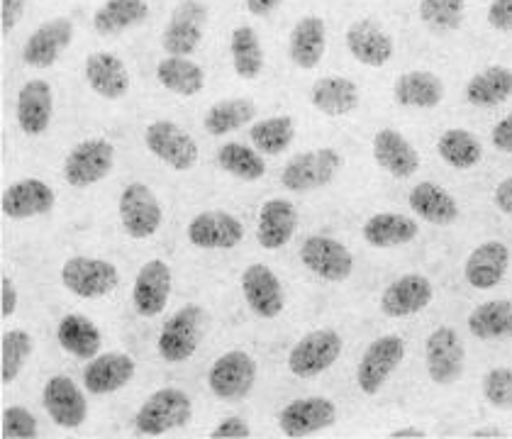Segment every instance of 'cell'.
I'll use <instances>...</instances> for the list:
<instances>
[{"mask_svg": "<svg viewBox=\"0 0 512 439\" xmlns=\"http://www.w3.org/2000/svg\"><path fill=\"white\" fill-rule=\"evenodd\" d=\"M193 415V400L181 388H161L142 403L135 415L137 435L159 437L186 425Z\"/></svg>", "mask_w": 512, "mask_h": 439, "instance_id": "1", "label": "cell"}, {"mask_svg": "<svg viewBox=\"0 0 512 439\" xmlns=\"http://www.w3.org/2000/svg\"><path fill=\"white\" fill-rule=\"evenodd\" d=\"M200 335H203V308L200 305H183L161 327L157 340L161 359L169 364H181L196 354Z\"/></svg>", "mask_w": 512, "mask_h": 439, "instance_id": "2", "label": "cell"}, {"mask_svg": "<svg viewBox=\"0 0 512 439\" xmlns=\"http://www.w3.org/2000/svg\"><path fill=\"white\" fill-rule=\"evenodd\" d=\"M339 166H342V157H339L337 149H313V152L298 154V157H293L283 166L281 183L283 188L293 193L317 191V188L327 186V183L335 179Z\"/></svg>", "mask_w": 512, "mask_h": 439, "instance_id": "3", "label": "cell"}, {"mask_svg": "<svg viewBox=\"0 0 512 439\" xmlns=\"http://www.w3.org/2000/svg\"><path fill=\"white\" fill-rule=\"evenodd\" d=\"M405 357V340L400 335H383L366 347L356 366V383L366 396H376Z\"/></svg>", "mask_w": 512, "mask_h": 439, "instance_id": "4", "label": "cell"}, {"mask_svg": "<svg viewBox=\"0 0 512 439\" xmlns=\"http://www.w3.org/2000/svg\"><path fill=\"white\" fill-rule=\"evenodd\" d=\"M115 166V147L105 137L76 144L64 161V181L74 188H88L103 181Z\"/></svg>", "mask_w": 512, "mask_h": 439, "instance_id": "5", "label": "cell"}, {"mask_svg": "<svg viewBox=\"0 0 512 439\" xmlns=\"http://www.w3.org/2000/svg\"><path fill=\"white\" fill-rule=\"evenodd\" d=\"M144 144L154 157L174 171H191L198 164L196 140L171 120L149 122L147 130H144Z\"/></svg>", "mask_w": 512, "mask_h": 439, "instance_id": "6", "label": "cell"}, {"mask_svg": "<svg viewBox=\"0 0 512 439\" xmlns=\"http://www.w3.org/2000/svg\"><path fill=\"white\" fill-rule=\"evenodd\" d=\"M61 283L79 298H103L118 288L120 271L105 259L71 257L61 266Z\"/></svg>", "mask_w": 512, "mask_h": 439, "instance_id": "7", "label": "cell"}, {"mask_svg": "<svg viewBox=\"0 0 512 439\" xmlns=\"http://www.w3.org/2000/svg\"><path fill=\"white\" fill-rule=\"evenodd\" d=\"M118 208L122 227H125V232L132 240H147V237L157 235L161 220H164L159 198L142 181H135L122 188Z\"/></svg>", "mask_w": 512, "mask_h": 439, "instance_id": "8", "label": "cell"}, {"mask_svg": "<svg viewBox=\"0 0 512 439\" xmlns=\"http://www.w3.org/2000/svg\"><path fill=\"white\" fill-rule=\"evenodd\" d=\"M256 374H259V366L252 354L232 349L213 361L208 371V386L217 398L239 400L249 396L256 383Z\"/></svg>", "mask_w": 512, "mask_h": 439, "instance_id": "9", "label": "cell"}, {"mask_svg": "<svg viewBox=\"0 0 512 439\" xmlns=\"http://www.w3.org/2000/svg\"><path fill=\"white\" fill-rule=\"evenodd\" d=\"M342 354V337L335 330H315L300 340L288 354V369L298 379H315L330 369Z\"/></svg>", "mask_w": 512, "mask_h": 439, "instance_id": "10", "label": "cell"}, {"mask_svg": "<svg viewBox=\"0 0 512 439\" xmlns=\"http://www.w3.org/2000/svg\"><path fill=\"white\" fill-rule=\"evenodd\" d=\"M425 357H427V374L439 386H452L464 374V361L466 349L461 342L459 332L454 327L442 325L430 332L425 344Z\"/></svg>", "mask_w": 512, "mask_h": 439, "instance_id": "11", "label": "cell"}, {"mask_svg": "<svg viewBox=\"0 0 512 439\" xmlns=\"http://www.w3.org/2000/svg\"><path fill=\"white\" fill-rule=\"evenodd\" d=\"M208 20V8L200 0H183L171 13L169 25L161 35V47L169 57H188L203 40V25Z\"/></svg>", "mask_w": 512, "mask_h": 439, "instance_id": "12", "label": "cell"}, {"mask_svg": "<svg viewBox=\"0 0 512 439\" xmlns=\"http://www.w3.org/2000/svg\"><path fill=\"white\" fill-rule=\"evenodd\" d=\"M337 422V405L325 396H308L288 403L278 415V427L286 437H310L330 430Z\"/></svg>", "mask_w": 512, "mask_h": 439, "instance_id": "13", "label": "cell"}, {"mask_svg": "<svg viewBox=\"0 0 512 439\" xmlns=\"http://www.w3.org/2000/svg\"><path fill=\"white\" fill-rule=\"evenodd\" d=\"M300 261L325 281H347L354 271V257L342 242L327 235H313L300 247Z\"/></svg>", "mask_w": 512, "mask_h": 439, "instance_id": "14", "label": "cell"}, {"mask_svg": "<svg viewBox=\"0 0 512 439\" xmlns=\"http://www.w3.org/2000/svg\"><path fill=\"white\" fill-rule=\"evenodd\" d=\"M42 403L49 418L64 430H76L88 418V403L83 398V391L69 376H52L44 383Z\"/></svg>", "mask_w": 512, "mask_h": 439, "instance_id": "15", "label": "cell"}, {"mask_svg": "<svg viewBox=\"0 0 512 439\" xmlns=\"http://www.w3.org/2000/svg\"><path fill=\"white\" fill-rule=\"evenodd\" d=\"M171 298V266L164 259H149L139 269L132 303L142 318H157L166 310Z\"/></svg>", "mask_w": 512, "mask_h": 439, "instance_id": "16", "label": "cell"}, {"mask_svg": "<svg viewBox=\"0 0 512 439\" xmlns=\"http://www.w3.org/2000/svg\"><path fill=\"white\" fill-rule=\"evenodd\" d=\"M186 235L198 249H235L244 240V225L225 210H205L188 222Z\"/></svg>", "mask_w": 512, "mask_h": 439, "instance_id": "17", "label": "cell"}, {"mask_svg": "<svg viewBox=\"0 0 512 439\" xmlns=\"http://www.w3.org/2000/svg\"><path fill=\"white\" fill-rule=\"evenodd\" d=\"M71 40H74V22L69 18H54L27 37L25 47H22V59L35 69H49L57 64L61 49L69 47Z\"/></svg>", "mask_w": 512, "mask_h": 439, "instance_id": "18", "label": "cell"}, {"mask_svg": "<svg viewBox=\"0 0 512 439\" xmlns=\"http://www.w3.org/2000/svg\"><path fill=\"white\" fill-rule=\"evenodd\" d=\"M434 298V286L427 276L405 274L383 291L381 310L388 318H410L422 313Z\"/></svg>", "mask_w": 512, "mask_h": 439, "instance_id": "19", "label": "cell"}, {"mask_svg": "<svg viewBox=\"0 0 512 439\" xmlns=\"http://www.w3.org/2000/svg\"><path fill=\"white\" fill-rule=\"evenodd\" d=\"M57 203L54 188L40 179H22L5 188L0 208L10 220H27L47 215Z\"/></svg>", "mask_w": 512, "mask_h": 439, "instance_id": "20", "label": "cell"}, {"mask_svg": "<svg viewBox=\"0 0 512 439\" xmlns=\"http://www.w3.org/2000/svg\"><path fill=\"white\" fill-rule=\"evenodd\" d=\"M242 293L254 315L271 320L283 310V288L266 264H249L242 274Z\"/></svg>", "mask_w": 512, "mask_h": 439, "instance_id": "21", "label": "cell"}, {"mask_svg": "<svg viewBox=\"0 0 512 439\" xmlns=\"http://www.w3.org/2000/svg\"><path fill=\"white\" fill-rule=\"evenodd\" d=\"M135 371L137 364L130 354H98L83 369V386H86V391L96 393V396H105V393H115L120 388H125L132 381V376H135Z\"/></svg>", "mask_w": 512, "mask_h": 439, "instance_id": "22", "label": "cell"}, {"mask_svg": "<svg viewBox=\"0 0 512 439\" xmlns=\"http://www.w3.org/2000/svg\"><path fill=\"white\" fill-rule=\"evenodd\" d=\"M510 266V249L508 244L500 240H488L478 244L469 254L464 266V276L469 286L478 288V291H488L495 288L505 279Z\"/></svg>", "mask_w": 512, "mask_h": 439, "instance_id": "23", "label": "cell"}, {"mask_svg": "<svg viewBox=\"0 0 512 439\" xmlns=\"http://www.w3.org/2000/svg\"><path fill=\"white\" fill-rule=\"evenodd\" d=\"M347 47L364 66H386L393 59V40L376 20H356L347 27Z\"/></svg>", "mask_w": 512, "mask_h": 439, "instance_id": "24", "label": "cell"}, {"mask_svg": "<svg viewBox=\"0 0 512 439\" xmlns=\"http://www.w3.org/2000/svg\"><path fill=\"white\" fill-rule=\"evenodd\" d=\"M54 93L47 81H27L18 93V125L25 135H44L52 125Z\"/></svg>", "mask_w": 512, "mask_h": 439, "instance_id": "25", "label": "cell"}, {"mask_svg": "<svg viewBox=\"0 0 512 439\" xmlns=\"http://www.w3.org/2000/svg\"><path fill=\"white\" fill-rule=\"evenodd\" d=\"M298 227V210L291 200L271 198L261 205L256 240L264 249H281L293 240Z\"/></svg>", "mask_w": 512, "mask_h": 439, "instance_id": "26", "label": "cell"}, {"mask_svg": "<svg viewBox=\"0 0 512 439\" xmlns=\"http://www.w3.org/2000/svg\"><path fill=\"white\" fill-rule=\"evenodd\" d=\"M374 157L383 171L395 179H410L420 169V154L417 149L393 127H383L374 137Z\"/></svg>", "mask_w": 512, "mask_h": 439, "instance_id": "27", "label": "cell"}, {"mask_svg": "<svg viewBox=\"0 0 512 439\" xmlns=\"http://www.w3.org/2000/svg\"><path fill=\"white\" fill-rule=\"evenodd\" d=\"M83 74H86L91 91L98 93L100 98L118 100L130 91V74H127V66L122 64V59H118L110 52H93L91 57L86 59Z\"/></svg>", "mask_w": 512, "mask_h": 439, "instance_id": "28", "label": "cell"}, {"mask_svg": "<svg viewBox=\"0 0 512 439\" xmlns=\"http://www.w3.org/2000/svg\"><path fill=\"white\" fill-rule=\"evenodd\" d=\"M327 47V27L325 20L317 15H305L291 30V59L298 69H315L320 59L325 57Z\"/></svg>", "mask_w": 512, "mask_h": 439, "instance_id": "29", "label": "cell"}, {"mask_svg": "<svg viewBox=\"0 0 512 439\" xmlns=\"http://www.w3.org/2000/svg\"><path fill=\"white\" fill-rule=\"evenodd\" d=\"M417 232H420L417 222L400 213H376L361 227L364 242L378 249L400 247V244L413 242Z\"/></svg>", "mask_w": 512, "mask_h": 439, "instance_id": "30", "label": "cell"}, {"mask_svg": "<svg viewBox=\"0 0 512 439\" xmlns=\"http://www.w3.org/2000/svg\"><path fill=\"white\" fill-rule=\"evenodd\" d=\"M393 96L403 108H437L444 100V83L432 71H408L395 81Z\"/></svg>", "mask_w": 512, "mask_h": 439, "instance_id": "31", "label": "cell"}, {"mask_svg": "<svg viewBox=\"0 0 512 439\" xmlns=\"http://www.w3.org/2000/svg\"><path fill=\"white\" fill-rule=\"evenodd\" d=\"M57 340L64 347V352H69L76 359L98 357L100 347H103V335H100L96 322L79 313H69L61 318Z\"/></svg>", "mask_w": 512, "mask_h": 439, "instance_id": "32", "label": "cell"}, {"mask_svg": "<svg viewBox=\"0 0 512 439\" xmlns=\"http://www.w3.org/2000/svg\"><path fill=\"white\" fill-rule=\"evenodd\" d=\"M408 203L415 215H420L425 222H432V225H452L459 218V205H456L452 193L432 181L417 183L410 191Z\"/></svg>", "mask_w": 512, "mask_h": 439, "instance_id": "33", "label": "cell"}, {"mask_svg": "<svg viewBox=\"0 0 512 439\" xmlns=\"http://www.w3.org/2000/svg\"><path fill=\"white\" fill-rule=\"evenodd\" d=\"M310 103L320 113L342 118V115L354 113L356 105H359V88L344 76H327V79L315 81L313 91H310Z\"/></svg>", "mask_w": 512, "mask_h": 439, "instance_id": "34", "label": "cell"}, {"mask_svg": "<svg viewBox=\"0 0 512 439\" xmlns=\"http://www.w3.org/2000/svg\"><path fill=\"white\" fill-rule=\"evenodd\" d=\"M512 96V71L508 66H488L466 83V100L478 108H493Z\"/></svg>", "mask_w": 512, "mask_h": 439, "instance_id": "35", "label": "cell"}, {"mask_svg": "<svg viewBox=\"0 0 512 439\" xmlns=\"http://www.w3.org/2000/svg\"><path fill=\"white\" fill-rule=\"evenodd\" d=\"M157 79L166 91L176 93L181 98H193L203 91L205 74L196 61L186 57L161 59L157 66Z\"/></svg>", "mask_w": 512, "mask_h": 439, "instance_id": "36", "label": "cell"}, {"mask_svg": "<svg viewBox=\"0 0 512 439\" xmlns=\"http://www.w3.org/2000/svg\"><path fill=\"white\" fill-rule=\"evenodd\" d=\"M149 18L147 0H105L93 15V27L98 35H118Z\"/></svg>", "mask_w": 512, "mask_h": 439, "instance_id": "37", "label": "cell"}, {"mask_svg": "<svg viewBox=\"0 0 512 439\" xmlns=\"http://www.w3.org/2000/svg\"><path fill=\"white\" fill-rule=\"evenodd\" d=\"M466 325L478 340L512 337V303L510 300H486V303L473 310Z\"/></svg>", "mask_w": 512, "mask_h": 439, "instance_id": "38", "label": "cell"}, {"mask_svg": "<svg viewBox=\"0 0 512 439\" xmlns=\"http://www.w3.org/2000/svg\"><path fill=\"white\" fill-rule=\"evenodd\" d=\"M230 54L239 79L254 81L261 74V69H264V49H261L259 35H256L254 27L239 25L232 30Z\"/></svg>", "mask_w": 512, "mask_h": 439, "instance_id": "39", "label": "cell"}, {"mask_svg": "<svg viewBox=\"0 0 512 439\" xmlns=\"http://www.w3.org/2000/svg\"><path fill=\"white\" fill-rule=\"evenodd\" d=\"M254 118H256V105L252 100L230 98V100H220V103L210 105V110L203 118V127L208 135L222 137L239 130V127H244Z\"/></svg>", "mask_w": 512, "mask_h": 439, "instance_id": "40", "label": "cell"}, {"mask_svg": "<svg viewBox=\"0 0 512 439\" xmlns=\"http://www.w3.org/2000/svg\"><path fill=\"white\" fill-rule=\"evenodd\" d=\"M437 154L454 169H473L483 159V147L476 135L461 127H452L437 140Z\"/></svg>", "mask_w": 512, "mask_h": 439, "instance_id": "41", "label": "cell"}, {"mask_svg": "<svg viewBox=\"0 0 512 439\" xmlns=\"http://www.w3.org/2000/svg\"><path fill=\"white\" fill-rule=\"evenodd\" d=\"M259 154L261 152L242 142H227L217 149V164L222 171L237 176V179L259 181L266 174V161Z\"/></svg>", "mask_w": 512, "mask_h": 439, "instance_id": "42", "label": "cell"}, {"mask_svg": "<svg viewBox=\"0 0 512 439\" xmlns=\"http://www.w3.org/2000/svg\"><path fill=\"white\" fill-rule=\"evenodd\" d=\"M293 137H296V125L288 115L259 120L249 130V140L261 154H283L293 144Z\"/></svg>", "mask_w": 512, "mask_h": 439, "instance_id": "43", "label": "cell"}, {"mask_svg": "<svg viewBox=\"0 0 512 439\" xmlns=\"http://www.w3.org/2000/svg\"><path fill=\"white\" fill-rule=\"evenodd\" d=\"M32 352V335L25 330H8L3 335V361H0V371H3V383H13L20 376L22 366Z\"/></svg>", "mask_w": 512, "mask_h": 439, "instance_id": "44", "label": "cell"}, {"mask_svg": "<svg viewBox=\"0 0 512 439\" xmlns=\"http://www.w3.org/2000/svg\"><path fill=\"white\" fill-rule=\"evenodd\" d=\"M464 0H420V20L430 30H456L464 20Z\"/></svg>", "mask_w": 512, "mask_h": 439, "instance_id": "45", "label": "cell"}, {"mask_svg": "<svg viewBox=\"0 0 512 439\" xmlns=\"http://www.w3.org/2000/svg\"><path fill=\"white\" fill-rule=\"evenodd\" d=\"M483 398L495 408H512V369L498 366L483 376Z\"/></svg>", "mask_w": 512, "mask_h": 439, "instance_id": "46", "label": "cell"}, {"mask_svg": "<svg viewBox=\"0 0 512 439\" xmlns=\"http://www.w3.org/2000/svg\"><path fill=\"white\" fill-rule=\"evenodd\" d=\"M40 435L37 418L22 405H8L3 410V439H35Z\"/></svg>", "mask_w": 512, "mask_h": 439, "instance_id": "47", "label": "cell"}, {"mask_svg": "<svg viewBox=\"0 0 512 439\" xmlns=\"http://www.w3.org/2000/svg\"><path fill=\"white\" fill-rule=\"evenodd\" d=\"M488 25L498 32H512V0H493L488 5Z\"/></svg>", "mask_w": 512, "mask_h": 439, "instance_id": "48", "label": "cell"}, {"mask_svg": "<svg viewBox=\"0 0 512 439\" xmlns=\"http://www.w3.org/2000/svg\"><path fill=\"white\" fill-rule=\"evenodd\" d=\"M27 0H0V27H3V35H10L18 25L22 13H25Z\"/></svg>", "mask_w": 512, "mask_h": 439, "instance_id": "49", "label": "cell"}, {"mask_svg": "<svg viewBox=\"0 0 512 439\" xmlns=\"http://www.w3.org/2000/svg\"><path fill=\"white\" fill-rule=\"evenodd\" d=\"M210 437L213 439H247V437H252V430H249V425L242 418H227V420H222L213 432H210Z\"/></svg>", "mask_w": 512, "mask_h": 439, "instance_id": "50", "label": "cell"}, {"mask_svg": "<svg viewBox=\"0 0 512 439\" xmlns=\"http://www.w3.org/2000/svg\"><path fill=\"white\" fill-rule=\"evenodd\" d=\"M18 310V286H15L10 276L3 274V281H0V313L3 318H10Z\"/></svg>", "mask_w": 512, "mask_h": 439, "instance_id": "51", "label": "cell"}, {"mask_svg": "<svg viewBox=\"0 0 512 439\" xmlns=\"http://www.w3.org/2000/svg\"><path fill=\"white\" fill-rule=\"evenodd\" d=\"M491 137H493V147L498 149V152L512 154V113L505 115L500 122H495Z\"/></svg>", "mask_w": 512, "mask_h": 439, "instance_id": "52", "label": "cell"}, {"mask_svg": "<svg viewBox=\"0 0 512 439\" xmlns=\"http://www.w3.org/2000/svg\"><path fill=\"white\" fill-rule=\"evenodd\" d=\"M495 205H498L503 213L512 215V176L510 179L500 181L498 188H495Z\"/></svg>", "mask_w": 512, "mask_h": 439, "instance_id": "53", "label": "cell"}, {"mask_svg": "<svg viewBox=\"0 0 512 439\" xmlns=\"http://www.w3.org/2000/svg\"><path fill=\"white\" fill-rule=\"evenodd\" d=\"M281 3L283 0H247V10L256 15V18H266V15L274 13Z\"/></svg>", "mask_w": 512, "mask_h": 439, "instance_id": "54", "label": "cell"}, {"mask_svg": "<svg viewBox=\"0 0 512 439\" xmlns=\"http://www.w3.org/2000/svg\"><path fill=\"white\" fill-rule=\"evenodd\" d=\"M391 439H425L427 432L420 430V427H400V430H393Z\"/></svg>", "mask_w": 512, "mask_h": 439, "instance_id": "55", "label": "cell"}, {"mask_svg": "<svg viewBox=\"0 0 512 439\" xmlns=\"http://www.w3.org/2000/svg\"><path fill=\"white\" fill-rule=\"evenodd\" d=\"M469 437L471 439H503L505 432L495 430V427H486V430H473Z\"/></svg>", "mask_w": 512, "mask_h": 439, "instance_id": "56", "label": "cell"}]
</instances>
